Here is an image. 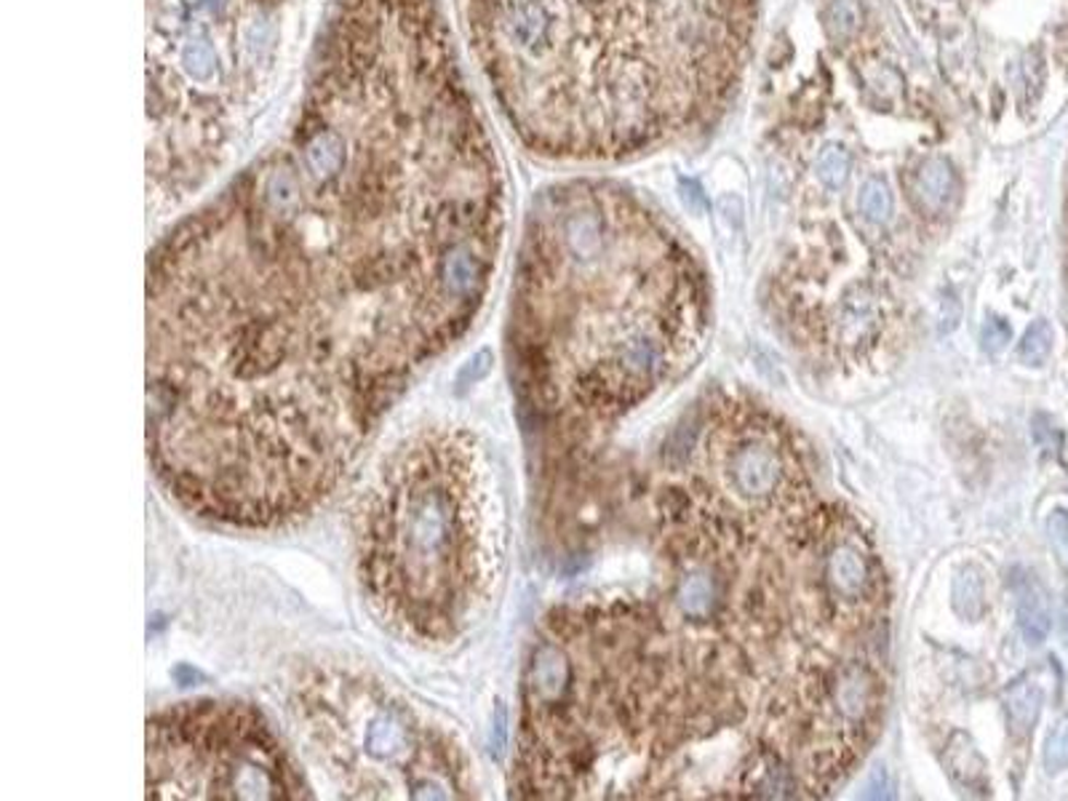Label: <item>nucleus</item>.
<instances>
[{
	"label": "nucleus",
	"instance_id": "1",
	"mask_svg": "<svg viewBox=\"0 0 1068 801\" xmlns=\"http://www.w3.org/2000/svg\"><path fill=\"white\" fill-rule=\"evenodd\" d=\"M505 179L442 16L331 5L294 116L148 260V457L198 519L310 516L484 305Z\"/></svg>",
	"mask_w": 1068,
	"mask_h": 801
},
{
	"label": "nucleus",
	"instance_id": "2",
	"mask_svg": "<svg viewBox=\"0 0 1068 801\" xmlns=\"http://www.w3.org/2000/svg\"><path fill=\"white\" fill-rule=\"evenodd\" d=\"M762 0H457L500 113L537 155L609 164L729 110Z\"/></svg>",
	"mask_w": 1068,
	"mask_h": 801
},
{
	"label": "nucleus",
	"instance_id": "3",
	"mask_svg": "<svg viewBox=\"0 0 1068 801\" xmlns=\"http://www.w3.org/2000/svg\"><path fill=\"white\" fill-rule=\"evenodd\" d=\"M703 275L642 198L572 179L532 203L513 283L508 351L535 431L583 436L627 409L620 355L642 337L690 342Z\"/></svg>",
	"mask_w": 1068,
	"mask_h": 801
},
{
	"label": "nucleus",
	"instance_id": "4",
	"mask_svg": "<svg viewBox=\"0 0 1068 801\" xmlns=\"http://www.w3.org/2000/svg\"><path fill=\"white\" fill-rule=\"evenodd\" d=\"M353 545L361 588L396 636L460 641L505 562L503 497L479 438L425 425L396 444L355 503Z\"/></svg>",
	"mask_w": 1068,
	"mask_h": 801
},
{
	"label": "nucleus",
	"instance_id": "5",
	"mask_svg": "<svg viewBox=\"0 0 1068 801\" xmlns=\"http://www.w3.org/2000/svg\"><path fill=\"white\" fill-rule=\"evenodd\" d=\"M307 762L345 799H470L460 740L369 673L310 668L289 695Z\"/></svg>",
	"mask_w": 1068,
	"mask_h": 801
},
{
	"label": "nucleus",
	"instance_id": "6",
	"mask_svg": "<svg viewBox=\"0 0 1068 801\" xmlns=\"http://www.w3.org/2000/svg\"><path fill=\"white\" fill-rule=\"evenodd\" d=\"M148 799H310L279 732L249 703L190 700L148 719Z\"/></svg>",
	"mask_w": 1068,
	"mask_h": 801
},
{
	"label": "nucleus",
	"instance_id": "7",
	"mask_svg": "<svg viewBox=\"0 0 1068 801\" xmlns=\"http://www.w3.org/2000/svg\"><path fill=\"white\" fill-rule=\"evenodd\" d=\"M727 473L732 490L746 499H770L781 492L790 471L783 460V449H777L775 427L748 431L729 451Z\"/></svg>",
	"mask_w": 1068,
	"mask_h": 801
},
{
	"label": "nucleus",
	"instance_id": "8",
	"mask_svg": "<svg viewBox=\"0 0 1068 801\" xmlns=\"http://www.w3.org/2000/svg\"><path fill=\"white\" fill-rule=\"evenodd\" d=\"M823 586L838 604H866L879 590L877 564L862 553L855 538L834 540L823 556Z\"/></svg>",
	"mask_w": 1068,
	"mask_h": 801
},
{
	"label": "nucleus",
	"instance_id": "9",
	"mask_svg": "<svg viewBox=\"0 0 1068 801\" xmlns=\"http://www.w3.org/2000/svg\"><path fill=\"white\" fill-rule=\"evenodd\" d=\"M1016 596H1018V623H1021V631L1029 644H1042L1049 634V625H1053V617H1049V599L1047 590L1034 580V577H1021L1016 582Z\"/></svg>",
	"mask_w": 1068,
	"mask_h": 801
},
{
	"label": "nucleus",
	"instance_id": "10",
	"mask_svg": "<svg viewBox=\"0 0 1068 801\" xmlns=\"http://www.w3.org/2000/svg\"><path fill=\"white\" fill-rule=\"evenodd\" d=\"M673 601L686 620H695V623H700V620H711V614L716 610V601H719L716 580L708 575V572H686V575L676 582Z\"/></svg>",
	"mask_w": 1068,
	"mask_h": 801
},
{
	"label": "nucleus",
	"instance_id": "11",
	"mask_svg": "<svg viewBox=\"0 0 1068 801\" xmlns=\"http://www.w3.org/2000/svg\"><path fill=\"white\" fill-rule=\"evenodd\" d=\"M1005 708L1007 719H1010L1012 732L1018 738H1025L1034 730L1036 719L1042 714V690L1034 682H1018L1005 692Z\"/></svg>",
	"mask_w": 1068,
	"mask_h": 801
},
{
	"label": "nucleus",
	"instance_id": "12",
	"mask_svg": "<svg viewBox=\"0 0 1068 801\" xmlns=\"http://www.w3.org/2000/svg\"><path fill=\"white\" fill-rule=\"evenodd\" d=\"M946 767L951 778L964 788H977L983 782V758L975 751L973 740L964 732H953L946 745Z\"/></svg>",
	"mask_w": 1068,
	"mask_h": 801
},
{
	"label": "nucleus",
	"instance_id": "13",
	"mask_svg": "<svg viewBox=\"0 0 1068 801\" xmlns=\"http://www.w3.org/2000/svg\"><path fill=\"white\" fill-rule=\"evenodd\" d=\"M951 601L953 610L962 614L964 620H977L983 610H986V601H983V577L975 566H964V569L956 572Z\"/></svg>",
	"mask_w": 1068,
	"mask_h": 801
},
{
	"label": "nucleus",
	"instance_id": "14",
	"mask_svg": "<svg viewBox=\"0 0 1068 801\" xmlns=\"http://www.w3.org/2000/svg\"><path fill=\"white\" fill-rule=\"evenodd\" d=\"M1053 353V327L1047 321H1036L1025 329L1023 340L1018 342V358L1025 366H1042Z\"/></svg>",
	"mask_w": 1068,
	"mask_h": 801
},
{
	"label": "nucleus",
	"instance_id": "15",
	"mask_svg": "<svg viewBox=\"0 0 1068 801\" xmlns=\"http://www.w3.org/2000/svg\"><path fill=\"white\" fill-rule=\"evenodd\" d=\"M860 214L873 225H884L892 216V196L882 182H868L860 190Z\"/></svg>",
	"mask_w": 1068,
	"mask_h": 801
},
{
	"label": "nucleus",
	"instance_id": "16",
	"mask_svg": "<svg viewBox=\"0 0 1068 801\" xmlns=\"http://www.w3.org/2000/svg\"><path fill=\"white\" fill-rule=\"evenodd\" d=\"M1045 767L1049 773H1060L1068 767V716L1055 721L1045 740Z\"/></svg>",
	"mask_w": 1068,
	"mask_h": 801
},
{
	"label": "nucleus",
	"instance_id": "17",
	"mask_svg": "<svg viewBox=\"0 0 1068 801\" xmlns=\"http://www.w3.org/2000/svg\"><path fill=\"white\" fill-rule=\"evenodd\" d=\"M1047 532H1049V542H1053V547L1058 551V556L1064 558V562H1068V514L1066 510H1055V514L1049 516Z\"/></svg>",
	"mask_w": 1068,
	"mask_h": 801
},
{
	"label": "nucleus",
	"instance_id": "18",
	"mask_svg": "<svg viewBox=\"0 0 1068 801\" xmlns=\"http://www.w3.org/2000/svg\"><path fill=\"white\" fill-rule=\"evenodd\" d=\"M1010 337H1012L1010 327H1007L1001 318H991V321L986 323V329H983V345H986L988 353H999L1001 348L1010 342Z\"/></svg>",
	"mask_w": 1068,
	"mask_h": 801
}]
</instances>
